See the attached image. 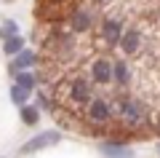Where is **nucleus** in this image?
Instances as JSON below:
<instances>
[{
    "mask_svg": "<svg viewBox=\"0 0 160 158\" xmlns=\"http://www.w3.org/2000/svg\"><path fill=\"white\" fill-rule=\"evenodd\" d=\"M62 139V134L59 131H43V134H38V137H32V139L24 145V150L22 153H35V150H43V147H48V145H56V142Z\"/></svg>",
    "mask_w": 160,
    "mask_h": 158,
    "instance_id": "f257e3e1",
    "label": "nucleus"
},
{
    "mask_svg": "<svg viewBox=\"0 0 160 158\" xmlns=\"http://www.w3.org/2000/svg\"><path fill=\"white\" fill-rule=\"evenodd\" d=\"M120 113H123L126 123H131V126H136V123H142V121H144V107L139 105L136 99H123Z\"/></svg>",
    "mask_w": 160,
    "mask_h": 158,
    "instance_id": "f03ea898",
    "label": "nucleus"
},
{
    "mask_svg": "<svg viewBox=\"0 0 160 158\" xmlns=\"http://www.w3.org/2000/svg\"><path fill=\"white\" fill-rule=\"evenodd\" d=\"M112 67H109V62L107 59H96V62H93V80H96V83H109V80H112Z\"/></svg>",
    "mask_w": 160,
    "mask_h": 158,
    "instance_id": "7ed1b4c3",
    "label": "nucleus"
},
{
    "mask_svg": "<svg viewBox=\"0 0 160 158\" xmlns=\"http://www.w3.org/2000/svg\"><path fill=\"white\" fill-rule=\"evenodd\" d=\"M88 115H91L93 121H99V123H104V121L109 118V107L104 99H93L91 105H88Z\"/></svg>",
    "mask_w": 160,
    "mask_h": 158,
    "instance_id": "20e7f679",
    "label": "nucleus"
},
{
    "mask_svg": "<svg viewBox=\"0 0 160 158\" xmlns=\"http://www.w3.org/2000/svg\"><path fill=\"white\" fill-rule=\"evenodd\" d=\"M102 38L107 40V43H118V40L123 38V30H120V22H115V19L104 22V27H102Z\"/></svg>",
    "mask_w": 160,
    "mask_h": 158,
    "instance_id": "39448f33",
    "label": "nucleus"
},
{
    "mask_svg": "<svg viewBox=\"0 0 160 158\" xmlns=\"http://www.w3.org/2000/svg\"><path fill=\"white\" fill-rule=\"evenodd\" d=\"M72 99L75 102H88L91 99V91H88L86 80H72Z\"/></svg>",
    "mask_w": 160,
    "mask_h": 158,
    "instance_id": "423d86ee",
    "label": "nucleus"
},
{
    "mask_svg": "<svg viewBox=\"0 0 160 158\" xmlns=\"http://www.w3.org/2000/svg\"><path fill=\"white\" fill-rule=\"evenodd\" d=\"M120 46H123V51H126V54H133V51L139 48V32H136V30L126 32L123 38H120Z\"/></svg>",
    "mask_w": 160,
    "mask_h": 158,
    "instance_id": "0eeeda50",
    "label": "nucleus"
},
{
    "mask_svg": "<svg viewBox=\"0 0 160 158\" xmlns=\"http://www.w3.org/2000/svg\"><path fill=\"white\" fill-rule=\"evenodd\" d=\"M88 24H91V16H88V14H75V19H72V30L75 32H86L88 30Z\"/></svg>",
    "mask_w": 160,
    "mask_h": 158,
    "instance_id": "6e6552de",
    "label": "nucleus"
},
{
    "mask_svg": "<svg viewBox=\"0 0 160 158\" xmlns=\"http://www.w3.org/2000/svg\"><path fill=\"white\" fill-rule=\"evenodd\" d=\"M32 64H35V54H32V51H19V54H16V67H22V70H27V67H32Z\"/></svg>",
    "mask_w": 160,
    "mask_h": 158,
    "instance_id": "1a4fd4ad",
    "label": "nucleus"
},
{
    "mask_svg": "<svg viewBox=\"0 0 160 158\" xmlns=\"http://www.w3.org/2000/svg\"><path fill=\"white\" fill-rule=\"evenodd\" d=\"M22 46H24V38H19V35H11V38H6V54H19L22 51Z\"/></svg>",
    "mask_w": 160,
    "mask_h": 158,
    "instance_id": "9d476101",
    "label": "nucleus"
},
{
    "mask_svg": "<svg viewBox=\"0 0 160 158\" xmlns=\"http://www.w3.org/2000/svg\"><path fill=\"white\" fill-rule=\"evenodd\" d=\"M11 99L13 102H16V105H24V102H27L29 99V89H24V86H13V89H11Z\"/></svg>",
    "mask_w": 160,
    "mask_h": 158,
    "instance_id": "9b49d317",
    "label": "nucleus"
},
{
    "mask_svg": "<svg viewBox=\"0 0 160 158\" xmlns=\"http://www.w3.org/2000/svg\"><path fill=\"white\" fill-rule=\"evenodd\" d=\"M22 121L29 123V126L38 123V110H35V107H24V105H22Z\"/></svg>",
    "mask_w": 160,
    "mask_h": 158,
    "instance_id": "f8f14e48",
    "label": "nucleus"
},
{
    "mask_svg": "<svg viewBox=\"0 0 160 158\" xmlns=\"http://www.w3.org/2000/svg\"><path fill=\"white\" fill-rule=\"evenodd\" d=\"M112 73H115V80H120V83H126V80H128V67H126V62H118Z\"/></svg>",
    "mask_w": 160,
    "mask_h": 158,
    "instance_id": "ddd939ff",
    "label": "nucleus"
},
{
    "mask_svg": "<svg viewBox=\"0 0 160 158\" xmlns=\"http://www.w3.org/2000/svg\"><path fill=\"white\" fill-rule=\"evenodd\" d=\"M16 83L24 86V89H29V91L35 89V78H32L29 73H19V75H16Z\"/></svg>",
    "mask_w": 160,
    "mask_h": 158,
    "instance_id": "4468645a",
    "label": "nucleus"
},
{
    "mask_svg": "<svg viewBox=\"0 0 160 158\" xmlns=\"http://www.w3.org/2000/svg\"><path fill=\"white\" fill-rule=\"evenodd\" d=\"M104 153H107V155H118V158H126L128 155V150H123V147H112V142L104 145Z\"/></svg>",
    "mask_w": 160,
    "mask_h": 158,
    "instance_id": "2eb2a0df",
    "label": "nucleus"
},
{
    "mask_svg": "<svg viewBox=\"0 0 160 158\" xmlns=\"http://www.w3.org/2000/svg\"><path fill=\"white\" fill-rule=\"evenodd\" d=\"M11 35H16V24H13V22H6L3 27H0V38H11Z\"/></svg>",
    "mask_w": 160,
    "mask_h": 158,
    "instance_id": "dca6fc26",
    "label": "nucleus"
}]
</instances>
